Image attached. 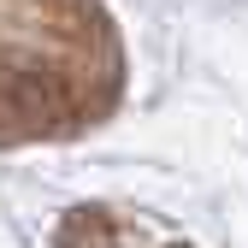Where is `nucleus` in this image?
Wrapping results in <instances>:
<instances>
[{
    "instance_id": "obj_1",
    "label": "nucleus",
    "mask_w": 248,
    "mask_h": 248,
    "mask_svg": "<svg viewBox=\"0 0 248 248\" xmlns=\"http://www.w3.org/2000/svg\"><path fill=\"white\" fill-rule=\"evenodd\" d=\"M118 95L124 42L101 0H0V148L83 136Z\"/></svg>"
}]
</instances>
